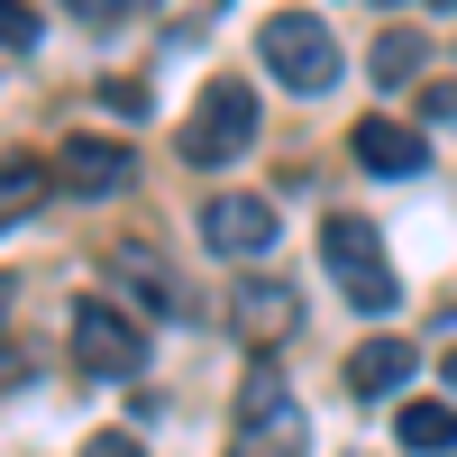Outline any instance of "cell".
<instances>
[{"instance_id":"cell-22","label":"cell","mask_w":457,"mask_h":457,"mask_svg":"<svg viewBox=\"0 0 457 457\" xmlns=\"http://www.w3.org/2000/svg\"><path fill=\"white\" fill-rule=\"evenodd\" d=\"M439 385H448V394H457V348H448V357H439Z\"/></svg>"},{"instance_id":"cell-5","label":"cell","mask_w":457,"mask_h":457,"mask_svg":"<svg viewBox=\"0 0 457 457\" xmlns=\"http://www.w3.org/2000/svg\"><path fill=\"white\" fill-rule=\"evenodd\" d=\"M202 247L211 256H265L275 247V202H256V193H211L202 202Z\"/></svg>"},{"instance_id":"cell-21","label":"cell","mask_w":457,"mask_h":457,"mask_svg":"<svg viewBox=\"0 0 457 457\" xmlns=\"http://www.w3.org/2000/svg\"><path fill=\"white\" fill-rule=\"evenodd\" d=\"M421 110H430V120H448V129H457V83H439V92H430Z\"/></svg>"},{"instance_id":"cell-19","label":"cell","mask_w":457,"mask_h":457,"mask_svg":"<svg viewBox=\"0 0 457 457\" xmlns=\"http://www.w3.org/2000/svg\"><path fill=\"white\" fill-rule=\"evenodd\" d=\"M10 302H19V293H10V275H0V375L19 366V338H10Z\"/></svg>"},{"instance_id":"cell-8","label":"cell","mask_w":457,"mask_h":457,"mask_svg":"<svg viewBox=\"0 0 457 457\" xmlns=\"http://www.w3.org/2000/svg\"><path fill=\"white\" fill-rule=\"evenodd\" d=\"M228 320L265 348V338H284V329L302 320V293H293L284 275H238V284H228Z\"/></svg>"},{"instance_id":"cell-6","label":"cell","mask_w":457,"mask_h":457,"mask_svg":"<svg viewBox=\"0 0 457 457\" xmlns=\"http://www.w3.org/2000/svg\"><path fill=\"white\" fill-rule=\"evenodd\" d=\"M129 174H137V156H129L120 137H64L55 193H73V202H110V193H129Z\"/></svg>"},{"instance_id":"cell-23","label":"cell","mask_w":457,"mask_h":457,"mask_svg":"<svg viewBox=\"0 0 457 457\" xmlns=\"http://www.w3.org/2000/svg\"><path fill=\"white\" fill-rule=\"evenodd\" d=\"M430 10H457V0H430Z\"/></svg>"},{"instance_id":"cell-13","label":"cell","mask_w":457,"mask_h":457,"mask_svg":"<svg viewBox=\"0 0 457 457\" xmlns=\"http://www.w3.org/2000/svg\"><path fill=\"white\" fill-rule=\"evenodd\" d=\"M46 193H55V174H46V165H28V156H10V165H0V228L37 220V211H46Z\"/></svg>"},{"instance_id":"cell-12","label":"cell","mask_w":457,"mask_h":457,"mask_svg":"<svg viewBox=\"0 0 457 457\" xmlns=\"http://www.w3.org/2000/svg\"><path fill=\"white\" fill-rule=\"evenodd\" d=\"M110 284H120V293L137 302V312H156V320L174 312V284H165V265H156V256H137V247H120V256H110Z\"/></svg>"},{"instance_id":"cell-2","label":"cell","mask_w":457,"mask_h":457,"mask_svg":"<svg viewBox=\"0 0 457 457\" xmlns=\"http://www.w3.org/2000/svg\"><path fill=\"white\" fill-rule=\"evenodd\" d=\"M174 146H183V165H238L247 146H256V92L247 83H211L193 110H183V129H174Z\"/></svg>"},{"instance_id":"cell-4","label":"cell","mask_w":457,"mask_h":457,"mask_svg":"<svg viewBox=\"0 0 457 457\" xmlns=\"http://www.w3.org/2000/svg\"><path fill=\"white\" fill-rule=\"evenodd\" d=\"M64 348L83 375H137L146 366V320L120 312V302H73L64 312Z\"/></svg>"},{"instance_id":"cell-16","label":"cell","mask_w":457,"mask_h":457,"mask_svg":"<svg viewBox=\"0 0 457 457\" xmlns=\"http://www.w3.org/2000/svg\"><path fill=\"white\" fill-rule=\"evenodd\" d=\"M37 46V19H28V0H0V55H28Z\"/></svg>"},{"instance_id":"cell-7","label":"cell","mask_w":457,"mask_h":457,"mask_svg":"<svg viewBox=\"0 0 457 457\" xmlns=\"http://www.w3.org/2000/svg\"><path fill=\"white\" fill-rule=\"evenodd\" d=\"M348 156H357L366 174H394V183H411V174H430V137L411 129V120H385V110H366V120L348 129Z\"/></svg>"},{"instance_id":"cell-18","label":"cell","mask_w":457,"mask_h":457,"mask_svg":"<svg viewBox=\"0 0 457 457\" xmlns=\"http://www.w3.org/2000/svg\"><path fill=\"white\" fill-rule=\"evenodd\" d=\"M83 457H146V448H137L129 430H92V439H83Z\"/></svg>"},{"instance_id":"cell-20","label":"cell","mask_w":457,"mask_h":457,"mask_svg":"<svg viewBox=\"0 0 457 457\" xmlns=\"http://www.w3.org/2000/svg\"><path fill=\"white\" fill-rule=\"evenodd\" d=\"M101 101L120 110V120H137V110H146V92H137V83H101Z\"/></svg>"},{"instance_id":"cell-10","label":"cell","mask_w":457,"mask_h":457,"mask_svg":"<svg viewBox=\"0 0 457 457\" xmlns=\"http://www.w3.org/2000/svg\"><path fill=\"white\" fill-rule=\"evenodd\" d=\"M411 366H421V357H411V338H366V348L348 357V385H357V394H403Z\"/></svg>"},{"instance_id":"cell-14","label":"cell","mask_w":457,"mask_h":457,"mask_svg":"<svg viewBox=\"0 0 457 457\" xmlns=\"http://www.w3.org/2000/svg\"><path fill=\"white\" fill-rule=\"evenodd\" d=\"M421 64H430V37H421V28H385V37H375V83H385V92L411 83Z\"/></svg>"},{"instance_id":"cell-11","label":"cell","mask_w":457,"mask_h":457,"mask_svg":"<svg viewBox=\"0 0 457 457\" xmlns=\"http://www.w3.org/2000/svg\"><path fill=\"white\" fill-rule=\"evenodd\" d=\"M394 439H403L411 457H448V448H457V403H403Z\"/></svg>"},{"instance_id":"cell-17","label":"cell","mask_w":457,"mask_h":457,"mask_svg":"<svg viewBox=\"0 0 457 457\" xmlns=\"http://www.w3.org/2000/svg\"><path fill=\"white\" fill-rule=\"evenodd\" d=\"M64 10H73V19H83V28H110V19H129V10H137V0H64Z\"/></svg>"},{"instance_id":"cell-15","label":"cell","mask_w":457,"mask_h":457,"mask_svg":"<svg viewBox=\"0 0 457 457\" xmlns=\"http://www.w3.org/2000/svg\"><path fill=\"white\" fill-rule=\"evenodd\" d=\"M275 403H293V394H284V375H275V366H256V375H247V394H238V421H256V411H275Z\"/></svg>"},{"instance_id":"cell-3","label":"cell","mask_w":457,"mask_h":457,"mask_svg":"<svg viewBox=\"0 0 457 457\" xmlns=\"http://www.w3.org/2000/svg\"><path fill=\"white\" fill-rule=\"evenodd\" d=\"M256 55H265V73L293 83V92H329V83H338V37H329L312 10H275V19L256 28Z\"/></svg>"},{"instance_id":"cell-1","label":"cell","mask_w":457,"mask_h":457,"mask_svg":"<svg viewBox=\"0 0 457 457\" xmlns=\"http://www.w3.org/2000/svg\"><path fill=\"white\" fill-rule=\"evenodd\" d=\"M320 265L338 275V293H348L357 312H394V302H403L394 256H385V238H375L357 211H329V220H320Z\"/></svg>"},{"instance_id":"cell-9","label":"cell","mask_w":457,"mask_h":457,"mask_svg":"<svg viewBox=\"0 0 457 457\" xmlns=\"http://www.w3.org/2000/svg\"><path fill=\"white\" fill-rule=\"evenodd\" d=\"M228 457H312L302 403H275V411H256V421H238V448H228Z\"/></svg>"}]
</instances>
